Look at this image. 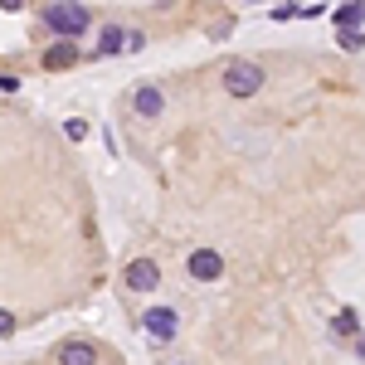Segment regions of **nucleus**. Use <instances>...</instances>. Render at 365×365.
I'll list each match as a JSON object with an SVG mask.
<instances>
[{
    "mask_svg": "<svg viewBox=\"0 0 365 365\" xmlns=\"http://www.w3.org/2000/svg\"><path fill=\"white\" fill-rule=\"evenodd\" d=\"M268 83V73H263V63H253V58H234L225 68V93L229 98H253V93H263Z\"/></svg>",
    "mask_w": 365,
    "mask_h": 365,
    "instance_id": "1",
    "label": "nucleus"
},
{
    "mask_svg": "<svg viewBox=\"0 0 365 365\" xmlns=\"http://www.w3.org/2000/svg\"><path fill=\"white\" fill-rule=\"evenodd\" d=\"M44 25L54 29L58 39H78L88 29V10L78 5V0H54L49 10H44Z\"/></svg>",
    "mask_w": 365,
    "mask_h": 365,
    "instance_id": "2",
    "label": "nucleus"
},
{
    "mask_svg": "<svg viewBox=\"0 0 365 365\" xmlns=\"http://www.w3.org/2000/svg\"><path fill=\"white\" fill-rule=\"evenodd\" d=\"M122 282H127L132 292H156V287H161V268H156V258H132L127 273H122Z\"/></svg>",
    "mask_w": 365,
    "mask_h": 365,
    "instance_id": "3",
    "label": "nucleus"
},
{
    "mask_svg": "<svg viewBox=\"0 0 365 365\" xmlns=\"http://www.w3.org/2000/svg\"><path fill=\"white\" fill-rule=\"evenodd\" d=\"M141 327H146V336L156 341V346H166V341H175V331H180V317L170 307H156V312L141 317Z\"/></svg>",
    "mask_w": 365,
    "mask_h": 365,
    "instance_id": "4",
    "label": "nucleus"
},
{
    "mask_svg": "<svg viewBox=\"0 0 365 365\" xmlns=\"http://www.w3.org/2000/svg\"><path fill=\"white\" fill-rule=\"evenodd\" d=\"M185 273H190L195 282H215L220 273H225V258H220L215 249H195L190 258H185Z\"/></svg>",
    "mask_w": 365,
    "mask_h": 365,
    "instance_id": "5",
    "label": "nucleus"
},
{
    "mask_svg": "<svg viewBox=\"0 0 365 365\" xmlns=\"http://www.w3.org/2000/svg\"><path fill=\"white\" fill-rule=\"evenodd\" d=\"M58 365H98V346L93 341H63L58 346Z\"/></svg>",
    "mask_w": 365,
    "mask_h": 365,
    "instance_id": "6",
    "label": "nucleus"
},
{
    "mask_svg": "<svg viewBox=\"0 0 365 365\" xmlns=\"http://www.w3.org/2000/svg\"><path fill=\"white\" fill-rule=\"evenodd\" d=\"M132 108H137L141 117H161V113H166V93H161V88H151V83H141L137 98H132Z\"/></svg>",
    "mask_w": 365,
    "mask_h": 365,
    "instance_id": "7",
    "label": "nucleus"
},
{
    "mask_svg": "<svg viewBox=\"0 0 365 365\" xmlns=\"http://www.w3.org/2000/svg\"><path fill=\"white\" fill-rule=\"evenodd\" d=\"M73 63H78V44H73V39H58L54 49H44V68H73Z\"/></svg>",
    "mask_w": 365,
    "mask_h": 365,
    "instance_id": "8",
    "label": "nucleus"
},
{
    "mask_svg": "<svg viewBox=\"0 0 365 365\" xmlns=\"http://www.w3.org/2000/svg\"><path fill=\"white\" fill-rule=\"evenodd\" d=\"M117 49H127V29L108 25V29H103V34H98V58H113Z\"/></svg>",
    "mask_w": 365,
    "mask_h": 365,
    "instance_id": "9",
    "label": "nucleus"
},
{
    "mask_svg": "<svg viewBox=\"0 0 365 365\" xmlns=\"http://www.w3.org/2000/svg\"><path fill=\"white\" fill-rule=\"evenodd\" d=\"M341 29H361V20H365V0H346L336 15H331Z\"/></svg>",
    "mask_w": 365,
    "mask_h": 365,
    "instance_id": "10",
    "label": "nucleus"
},
{
    "mask_svg": "<svg viewBox=\"0 0 365 365\" xmlns=\"http://www.w3.org/2000/svg\"><path fill=\"white\" fill-rule=\"evenodd\" d=\"M331 331H336L341 341H351V336H361V317L346 307V312H336V322H331Z\"/></svg>",
    "mask_w": 365,
    "mask_h": 365,
    "instance_id": "11",
    "label": "nucleus"
},
{
    "mask_svg": "<svg viewBox=\"0 0 365 365\" xmlns=\"http://www.w3.org/2000/svg\"><path fill=\"white\" fill-rule=\"evenodd\" d=\"M63 137H68V141H83L88 137V122H83V117H68V122H63Z\"/></svg>",
    "mask_w": 365,
    "mask_h": 365,
    "instance_id": "12",
    "label": "nucleus"
},
{
    "mask_svg": "<svg viewBox=\"0 0 365 365\" xmlns=\"http://www.w3.org/2000/svg\"><path fill=\"white\" fill-rule=\"evenodd\" d=\"M336 39H341V49H361V44H365V39H361V29H341Z\"/></svg>",
    "mask_w": 365,
    "mask_h": 365,
    "instance_id": "13",
    "label": "nucleus"
},
{
    "mask_svg": "<svg viewBox=\"0 0 365 365\" xmlns=\"http://www.w3.org/2000/svg\"><path fill=\"white\" fill-rule=\"evenodd\" d=\"M297 15H302L297 5H273V20H282V25H287V20H297Z\"/></svg>",
    "mask_w": 365,
    "mask_h": 365,
    "instance_id": "14",
    "label": "nucleus"
},
{
    "mask_svg": "<svg viewBox=\"0 0 365 365\" xmlns=\"http://www.w3.org/2000/svg\"><path fill=\"white\" fill-rule=\"evenodd\" d=\"M10 331H15V317H10V312L0 307V336H10Z\"/></svg>",
    "mask_w": 365,
    "mask_h": 365,
    "instance_id": "15",
    "label": "nucleus"
},
{
    "mask_svg": "<svg viewBox=\"0 0 365 365\" xmlns=\"http://www.w3.org/2000/svg\"><path fill=\"white\" fill-rule=\"evenodd\" d=\"M20 5H25V0H0V10H20Z\"/></svg>",
    "mask_w": 365,
    "mask_h": 365,
    "instance_id": "16",
    "label": "nucleus"
},
{
    "mask_svg": "<svg viewBox=\"0 0 365 365\" xmlns=\"http://www.w3.org/2000/svg\"><path fill=\"white\" fill-rule=\"evenodd\" d=\"M249 5H258V0H249Z\"/></svg>",
    "mask_w": 365,
    "mask_h": 365,
    "instance_id": "17",
    "label": "nucleus"
}]
</instances>
